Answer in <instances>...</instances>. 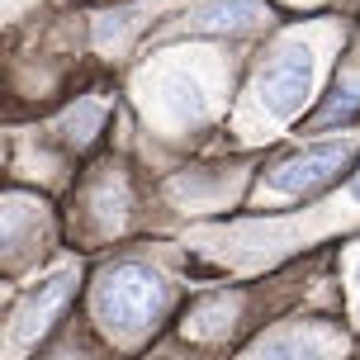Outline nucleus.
<instances>
[{
  "label": "nucleus",
  "instance_id": "obj_1",
  "mask_svg": "<svg viewBox=\"0 0 360 360\" xmlns=\"http://www.w3.org/2000/svg\"><path fill=\"white\" fill-rule=\"evenodd\" d=\"M171 304H176L171 275L143 256L105 266L90 285V318L114 346L147 342L157 332V323L171 313Z\"/></svg>",
  "mask_w": 360,
  "mask_h": 360
},
{
  "label": "nucleus",
  "instance_id": "obj_2",
  "mask_svg": "<svg viewBox=\"0 0 360 360\" xmlns=\"http://www.w3.org/2000/svg\"><path fill=\"white\" fill-rule=\"evenodd\" d=\"M318 81V43L313 38H280L247 81V114L270 128H285L308 105Z\"/></svg>",
  "mask_w": 360,
  "mask_h": 360
},
{
  "label": "nucleus",
  "instance_id": "obj_3",
  "mask_svg": "<svg viewBox=\"0 0 360 360\" xmlns=\"http://www.w3.org/2000/svg\"><path fill=\"white\" fill-rule=\"evenodd\" d=\"M171 72L166 76H143V105L147 119L166 133H180V128H199L209 119V76H199L204 67L190 62V57H166Z\"/></svg>",
  "mask_w": 360,
  "mask_h": 360
},
{
  "label": "nucleus",
  "instance_id": "obj_4",
  "mask_svg": "<svg viewBox=\"0 0 360 360\" xmlns=\"http://www.w3.org/2000/svg\"><path fill=\"white\" fill-rule=\"evenodd\" d=\"M356 162V143L342 138V143H323V147H304L294 157H280L261 176V190L256 199H304L313 190H323L327 180H337L346 166Z\"/></svg>",
  "mask_w": 360,
  "mask_h": 360
},
{
  "label": "nucleus",
  "instance_id": "obj_5",
  "mask_svg": "<svg viewBox=\"0 0 360 360\" xmlns=\"http://www.w3.org/2000/svg\"><path fill=\"white\" fill-rule=\"evenodd\" d=\"M346 337L327 323H285L266 332L242 360H342Z\"/></svg>",
  "mask_w": 360,
  "mask_h": 360
},
{
  "label": "nucleus",
  "instance_id": "obj_6",
  "mask_svg": "<svg viewBox=\"0 0 360 360\" xmlns=\"http://www.w3.org/2000/svg\"><path fill=\"white\" fill-rule=\"evenodd\" d=\"M72 289H76V275L67 270V275H57L53 285L38 289L34 299H24V304L10 313V323H5V337H0V346H5V351H24V346H38L43 337H48V327L57 323V313L72 304Z\"/></svg>",
  "mask_w": 360,
  "mask_h": 360
},
{
  "label": "nucleus",
  "instance_id": "obj_7",
  "mask_svg": "<svg viewBox=\"0 0 360 360\" xmlns=\"http://www.w3.org/2000/svg\"><path fill=\"white\" fill-rule=\"evenodd\" d=\"M43 223H48V209L34 195H0V270L29 266Z\"/></svg>",
  "mask_w": 360,
  "mask_h": 360
},
{
  "label": "nucleus",
  "instance_id": "obj_8",
  "mask_svg": "<svg viewBox=\"0 0 360 360\" xmlns=\"http://www.w3.org/2000/svg\"><path fill=\"white\" fill-rule=\"evenodd\" d=\"M270 24L266 0H204L195 5L180 29L190 34H214V38H242V34H261Z\"/></svg>",
  "mask_w": 360,
  "mask_h": 360
},
{
  "label": "nucleus",
  "instance_id": "obj_9",
  "mask_svg": "<svg viewBox=\"0 0 360 360\" xmlns=\"http://www.w3.org/2000/svg\"><path fill=\"white\" fill-rule=\"evenodd\" d=\"M86 214L95 223V233H114L128 218V180L119 166H105L95 176V185L86 190Z\"/></svg>",
  "mask_w": 360,
  "mask_h": 360
},
{
  "label": "nucleus",
  "instance_id": "obj_10",
  "mask_svg": "<svg viewBox=\"0 0 360 360\" xmlns=\"http://www.w3.org/2000/svg\"><path fill=\"white\" fill-rule=\"evenodd\" d=\"M237 318H242V299L237 294H209L204 304L190 308V318H185V332L190 337H209V342H223V337H233L237 332Z\"/></svg>",
  "mask_w": 360,
  "mask_h": 360
},
{
  "label": "nucleus",
  "instance_id": "obj_11",
  "mask_svg": "<svg viewBox=\"0 0 360 360\" xmlns=\"http://www.w3.org/2000/svg\"><path fill=\"white\" fill-rule=\"evenodd\" d=\"M351 266H356V280H360V252H356V261H351Z\"/></svg>",
  "mask_w": 360,
  "mask_h": 360
}]
</instances>
